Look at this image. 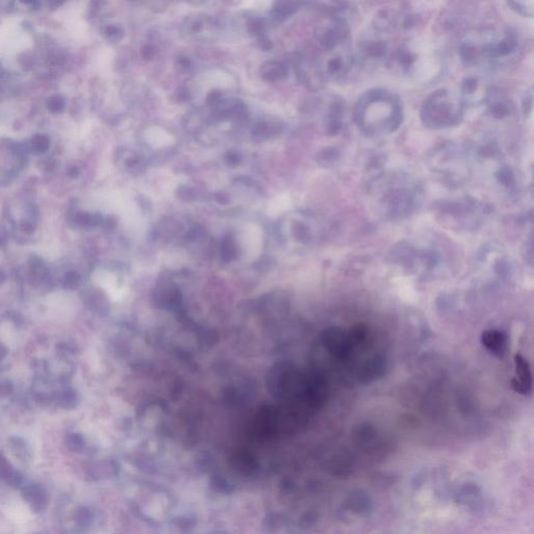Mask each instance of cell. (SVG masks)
Returning <instances> with one entry per match:
<instances>
[{"mask_svg":"<svg viewBox=\"0 0 534 534\" xmlns=\"http://www.w3.org/2000/svg\"><path fill=\"white\" fill-rule=\"evenodd\" d=\"M368 196L388 218L409 216L421 202L423 188L408 173L380 171L366 186Z\"/></svg>","mask_w":534,"mask_h":534,"instance_id":"6da1fadb","label":"cell"},{"mask_svg":"<svg viewBox=\"0 0 534 534\" xmlns=\"http://www.w3.org/2000/svg\"><path fill=\"white\" fill-rule=\"evenodd\" d=\"M354 120L360 133L368 138L394 134L404 120L402 102L390 90H368L360 96L354 108Z\"/></svg>","mask_w":534,"mask_h":534,"instance_id":"7a4b0ae2","label":"cell"},{"mask_svg":"<svg viewBox=\"0 0 534 534\" xmlns=\"http://www.w3.org/2000/svg\"><path fill=\"white\" fill-rule=\"evenodd\" d=\"M519 39L511 30H484L466 37L459 46V56L468 66L497 62L513 56Z\"/></svg>","mask_w":534,"mask_h":534,"instance_id":"3957f363","label":"cell"},{"mask_svg":"<svg viewBox=\"0 0 534 534\" xmlns=\"http://www.w3.org/2000/svg\"><path fill=\"white\" fill-rule=\"evenodd\" d=\"M466 108L459 94L449 89H439L423 100L421 120L429 130H447L461 124Z\"/></svg>","mask_w":534,"mask_h":534,"instance_id":"277c9868","label":"cell"},{"mask_svg":"<svg viewBox=\"0 0 534 534\" xmlns=\"http://www.w3.org/2000/svg\"><path fill=\"white\" fill-rule=\"evenodd\" d=\"M473 161L470 146L448 142L433 149L428 163L433 173L443 177L451 185H460L470 177Z\"/></svg>","mask_w":534,"mask_h":534,"instance_id":"5b68a950","label":"cell"},{"mask_svg":"<svg viewBox=\"0 0 534 534\" xmlns=\"http://www.w3.org/2000/svg\"><path fill=\"white\" fill-rule=\"evenodd\" d=\"M350 26L341 15H333L317 26L315 37L317 43L326 51L341 49L350 38Z\"/></svg>","mask_w":534,"mask_h":534,"instance_id":"8992f818","label":"cell"},{"mask_svg":"<svg viewBox=\"0 0 534 534\" xmlns=\"http://www.w3.org/2000/svg\"><path fill=\"white\" fill-rule=\"evenodd\" d=\"M359 55L366 62H384L390 59V46L384 39L375 35L359 43Z\"/></svg>","mask_w":534,"mask_h":534,"instance_id":"52a82bcc","label":"cell"},{"mask_svg":"<svg viewBox=\"0 0 534 534\" xmlns=\"http://www.w3.org/2000/svg\"><path fill=\"white\" fill-rule=\"evenodd\" d=\"M513 360H515V376L511 380V388L517 394L527 396L531 392V368L527 360L519 354H517Z\"/></svg>","mask_w":534,"mask_h":534,"instance_id":"ba28073f","label":"cell"},{"mask_svg":"<svg viewBox=\"0 0 534 534\" xmlns=\"http://www.w3.org/2000/svg\"><path fill=\"white\" fill-rule=\"evenodd\" d=\"M493 175H494L495 182L507 196H517L519 193V179H517V171L513 166L507 163L501 162L495 169Z\"/></svg>","mask_w":534,"mask_h":534,"instance_id":"9c48e42d","label":"cell"},{"mask_svg":"<svg viewBox=\"0 0 534 534\" xmlns=\"http://www.w3.org/2000/svg\"><path fill=\"white\" fill-rule=\"evenodd\" d=\"M490 93H492V90H484L481 82L478 77L470 75L462 81L459 96L466 106L468 104H475V102H481V100L486 102Z\"/></svg>","mask_w":534,"mask_h":534,"instance_id":"30bf717a","label":"cell"},{"mask_svg":"<svg viewBox=\"0 0 534 534\" xmlns=\"http://www.w3.org/2000/svg\"><path fill=\"white\" fill-rule=\"evenodd\" d=\"M298 79L309 89H319L324 84L325 73L315 63L302 61L296 67Z\"/></svg>","mask_w":534,"mask_h":534,"instance_id":"8fae6325","label":"cell"},{"mask_svg":"<svg viewBox=\"0 0 534 534\" xmlns=\"http://www.w3.org/2000/svg\"><path fill=\"white\" fill-rule=\"evenodd\" d=\"M345 111L347 106L345 100L341 98L332 100L326 116V128L329 135L336 136L341 134L345 126Z\"/></svg>","mask_w":534,"mask_h":534,"instance_id":"7c38bea8","label":"cell"},{"mask_svg":"<svg viewBox=\"0 0 534 534\" xmlns=\"http://www.w3.org/2000/svg\"><path fill=\"white\" fill-rule=\"evenodd\" d=\"M353 57L347 53H338L329 59L326 64V75L333 79H343L351 71Z\"/></svg>","mask_w":534,"mask_h":534,"instance_id":"4fadbf2b","label":"cell"},{"mask_svg":"<svg viewBox=\"0 0 534 534\" xmlns=\"http://www.w3.org/2000/svg\"><path fill=\"white\" fill-rule=\"evenodd\" d=\"M488 104V113L494 120H502L513 115L515 106L508 98L499 96L492 91L486 102Z\"/></svg>","mask_w":534,"mask_h":534,"instance_id":"5bb4252c","label":"cell"},{"mask_svg":"<svg viewBox=\"0 0 534 534\" xmlns=\"http://www.w3.org/2000/svg\"><path fill=\"white\" fill-rule=\"evenodd\" d=\"M481 343L494 355H503L506 350V336L501 331L488 330L482 333Z\"/></svg>","mask_w":534,"mask_h":534,"instance_id":"9a60e30c","label":"cell"},{"mask_svg":"<svg viewBox=\"0 0 534 534\" xmlns=\"http://www.w3.org/2000/svg\"><path fill=\"white\" fill-rule=\"evenodd\" d=\"M343 332L336 329L328 331L326 333L325 345L336 356H343L349 352V341H347Z\"/></svg>","mask_w":534,"mask_h":534,"instance_id":"2e32d148","label":"cell"},{"mask_svg":"<svg viewBox=\"0 0 534 534\" xmlns=\"http://www.w3.org/2000/svg\"><path fill=\"white\" fill-rule=\"evenodd\" d=\"M260 73H261L262 77L266 81L277 82L287 77L289 70H288L287 65L284 64V63L269 61V62H266L265 64L262 65Z\"/></svg>","mask_w":534,"mask_h":534,"instance_id":"e0dca14e","label":"cell"},{"mask_svg":"<svg viewBox=\"0 0 534 534\" xmlns=\"http://www.w3.org/2000/svg\"><path fill=\"white\" fill-rule=\"evenodd\" d=\"M281 132L280 124L271 122H260L253 128V136L256 140H265Z\"/></svg>","mask_w":534,"mask_h":534,"instance_id":"ac0fdd59","label":"cell"},{"mask_svg":"<svg viewBox=\"0 0 534 534\" xmlns=\"http://www.w3.org/2000/svg\"><path fill=\"white\" fill-rule=\"evenodd\" d=\"M341 151L335 147H326L319 151L317 155V161L319 164L325 167H330L334 165L341 159Z\"/></svg>","mask_w":534,"mask_h":534,"instance_id":"d6986e66","label":"cell"},{"mask_svg":"<svg viewBox=\"0 0 534 534\" xmlns=\"http://www.w3.org/2000/svg\"><path fill=\"white\" fill-rule=\"evenodd\" d=\"M507 6L513 10L515 13L523 16V17L532 18L534 13V3L532 0H515V1H508Z\"/></svg>","mask_w":534,"mask_h":534,"instance_id":"ffe728a7","label":"cell"},{"mask_svg":"<svg viewBox=\"0 0 534 534\" xmlns=\"http://www.w3.org/2000/svg\"><path fill=\"white\" fill-rule=\"evenodd\" d=\"M300 7L298 3H279L276 5L273 13L276 19L283 20L289 16L294 15Z\"/></svg>","mask_w":534,"mask_h":534,"instance_id":"44dd1931","label":"cell"},{"mask_svg":"<svg viewBox=\"0 0 534 534\" xmlns=\"http://www.w3.org/2000/svg\"><path fill=\"white\" fill-rule=\"evenodd\" d=\"M58 403L63 408H71L77 403V394L71 390H63L59 394Z\"/></svg>","mask_w":534,"mask_h":534,"instance_id":"7402d4cb","label":"cell"},{"mask_svg":"<svg viewBox=\"0 0 534 534\" xmlns=\"http://www.w3.org/2000/svg\"><path fill=\"white\" fill-rule=\"evenodd\" d=\"M79 282V276L77 275V273H75V271H71V273H68L66 276H65L64 281H63V285H64L65 288H68V289H73V288L77 287Z\"/></svg>","mask_w":534,"mask_h":534,"instance_id":"603a6c76","label":"cell"},{"mask_svg":"<svg viewBox=\"0 0 534 534\" xmlns=\"http://www.w3.org/2000/svg\"><path fill=\"white\" fill-rule=\"evenodd\" d=\"M67 445H68V447L70 448V449H79L82 446L81 437H77V435H70V437L67 439Z\"/></svg>","mask_w":534,"mask_h":534,"instance_id":"cb8c5ba5","label":"cell"},{"mask_svg":"<svg viewBox=\"0 0 534 534\" xmlns=\"http://www.w3.org/2000/svg\"><path fill=\"white\" fill-rule=\"evenodd\" d=\"M226 160L230 165L238 164L239 161H240L238 153H233V151H231V153H229L228 155H227Z\"/></svg>","mask_w":534,"mask_h":534,"instance_id":"d4e9b609","label":"cell"},{"mask_svg":"<svg viewBox=\"0 0 534 534\" xmlns=\"http://www.w3.org/2000/svg\"><path fill=\"white\" fill-rule=\"evenodd\" d=\"M141 53H142V56L144 57L145 59H149L153 56V50L151 46H149V45H145V46L143 47L142 50H141Z\"/></svg>","mask_w":534,"mask_h":534,"instance_id":"484cf974","label":"cell"},{"mask_svg":"<svg viewBox=\"0 0 534 534\" xmlns=\"http://www.w3.org/2000/svg\"><path fill=\"white\" fill-rule=\"evenodd\" d=\"M6 355H7V349H6L5 345L0 343V360H3Z\"/></svg>","mask_w":534,"mask_h":534,"instance_id":"4316f807","label":"cell"},{"mask_svg":"<svg viewBox=\"0 0 534 534\" xmlns=\"http://www.w3.org/2000/svg\"><path fill=\"white\" fill-rule=\"evenodd\" d=\"M6 273L3 271V269H0V285L3 283V282L6 281Z\"/></svg>","mask_w":534,"mask_h":534,"instance_id":"83f0119b","label":"cell"}]
</instances>
